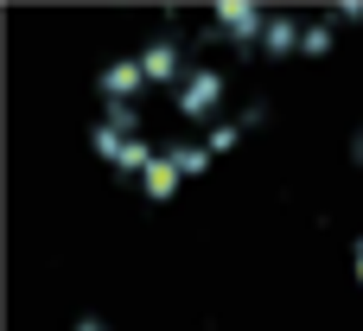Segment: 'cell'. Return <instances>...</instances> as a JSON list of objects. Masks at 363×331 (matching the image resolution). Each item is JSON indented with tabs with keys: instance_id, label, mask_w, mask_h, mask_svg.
Segmentation results:
<instances>
[{
	"instance_id": "277c9868",
	"label": "cell",
	"mask_w": 363,
	"mask_h": 331,
	"mask_svg": "<svg viewBox=\"0 0 363 331\" xmlns=\"http://www.w3.org/2000/svg\"><path fill=\"white\" fill-rule=\"evenodd\" d=\"M147 70H140V57H108L102 70H96V96L102 102H147Z\"/></svg>"
},
{
	"instance_id": "3957f363",
	"label": "cell",
	"mask_w": 363,
	"mask_h": 331,
	"mask_svg": "<svg viewBox=\"0 0 363 331\" xmlns=\"http://www.w3.org/2000/svg\"><path fill=\"white\" fill-rule=\"evenodd\" d=\"M134 57H140V70H147V83H153V89H179V83L191 77V51H185V38H172V32L147 38Z\"/></svg>"
},
{
	"instance_id": "7a4b0ae2",
	"label": "cell",
	"mask_w": 363,
	"mask_h": 331,
	"mask_svg": "<svg viewBox=\"0 0 363 331\" xmlns=\"http://www.w3.org/2000/svg\"><path fill=\"white\" fill-rule=\"evenodd\" d=\"M262 32H268V6H249V0H223L211 6V38L236 57H255L262 51Z\"/></svg>"
},
{
	"instance_id": "7c38bea8",
	"label": "cell",
	"mask_w": 363,
	"mask_h": 331,
	"mask_svg": "<svg viewBox=\"0 0 363 331\" xmlns=\"http://www.w3.org/2000/svg\"><path fill=\"white\" fill-rule=\"evenodd\" d=\"M236 121H242V128H262V121H268V102H249V108H242Z\"/></svg>"
},
{
	"instance_id": "5bb4252c",
	"label": "cell",
	"mask_w": 363,
	"mask_h": 331,
	"mask_svg": "<svg viewBox=\"0 0 363 331\" xmlns=\"http://www.w3.org/2000/svg\"><path fill=\"white\" fill-rule=\"evenodd\" d=\"M70 331H108V319H102V313H83V319H77Z\"/></svg>"
},
{
	"instance_id": "6da1fadb",
	"label": "cell",
	"mask_w": 363,
	"mask_h": 331,
	"mask_svg": "<svg viewBox=\"0 0 363 331\" xmlns=\"http://www.w3.org/2000/svg\"><path fill=\"white\" fill-rule=\"evenodd\" d=\"M223 96H230V77L217 64H191V77L172 89V108H179V121L211 128V121H223Z\"/></svg>"
},
{
	"instance_id": "8fae6325",
	"label": "cell",
	"mask_w": 363,
	"mask_h": 331,
	"mask_svg": "<svg viewBox=\"0 0 363 331\" xmlns=\"http://www.w3.org/2000/svg\"><path fill=\"white\" fill-rule=\"evenodd\" d=\"M319 19H325V26H338V32H345V26H363V0H338V6H325Z\"/></svg>"
},
{
	"instance_id": "9c48e42d",
	"label": "cell",
	"mask_w": 363,
	"mask_h": 331,
	"mask_svg": "<svg viewBox=\"0 0 363 331\" xmlns=\"http://www.w3.org/2000/svg\"><path fill=\"white\" fill-rule=\"evenodd\" d=\"M89 153H96L102 166H121V153H128V134H115L108 121H96V128H89Z\"/></svg>"
},
{
	"instance_id": "5b68a950",
	"label": "cell",
	"mask_w": 363,
	"mask_h": 331,
	"mask_svg": "<svg viewBox=\"0 0 363 331\" xmlns=\"http://www.w3.org/2000/svg\"><path fill=\"white\" fill-rule=\"evenodd\" d=\"M300 32H306V13H268V32H262V64H287L300 57Z\"/></svg>"
},
{
	"instance_id": "52a82bcc",
	"label": "cell",
	"mask_w": 363,
	"mask_h": 331,
	"mask_svg": "<svg viewBox=\"0 0 363 331\" xmlns=\"http://www.w3.org/2000/svg\"><path fill=\"white\" fill-rule=\"evenodd\" d=\"M166 153H172V166H179L185 179H204V172H211V147H204V134H191V140H166Z\"/></svg>"
},
{
	"instance_id": "30bf717a",
	"label": "cell",
	"mask_w": 363,
	"mask_h": 331,
	"mask_svg": "<svg viewBox=\"0 0 363 331\" xmlns=\"http://www.w3.org/2000/svg\"><path fill=\"white\" fill-rule=\"evenodd\" d=\"M242 134H249L242 121H211V128H204V147H211V159H217V153H236V147H242Z\"/></svg>"
},
{
	"instance_id": "9a60e30c",
	"label": "cell",
	"mask_w": 363,
	"mask_h": 331,
	"mask_svg": "<svg viewBox=\"0 0 363 331\" xmlns=\"http://www.w3.org/2000/svg\"><path fill=\"white\" fill-rule=\"evenodd\" d=\"M351 159H357V166H363V128H357V134H351Z\"/></svg>"
},
{
	"instance_id": "4fadbf2b",
	"label": "cell",
	"mask_w": 363,
	"mask_h": 331,
	"mask_svg": "<svg viewBox=\"0 0 363 331\" xmlns=\"http://www.w3.org/2000/svg\"><path fill=\"white\" fill-rule=\"evenodd\" d=\"M351 281L363 287V230H357V242H351Z\"/></svg>"
},
{
	"instance_id": "ba28073f",
	"label": "cell",
	"mask_w": 363,
	"mask_h": 331,
	"mask_svg": "<svg viewBox=\"0 0 363 331\" xmlns=\"http://www.w3.org/2000/svg\"><path fill=\"white\" fill-rule=\"evenodd\" d=\"M338 51V26H325L319 13H306V32H300V57H332Z\"/></svg>"
},
{
	"instance_id": "8992f818",
	"label": "cell",
	"mask_w": 363,
	"mask_h": 331,
	"mask_svg": "<svg viewBox=\"0 0 363 331\" xmlns=\"http://www.w3.org/2000/svg\"><path fill=\"white\" fill-rule=\"evenodd\" d=\"M179 185H185V172H179V166H172V153L160 147V159L140 172V198H147V204H172V198H179Z\"/></svg>"
}]
</instances>
